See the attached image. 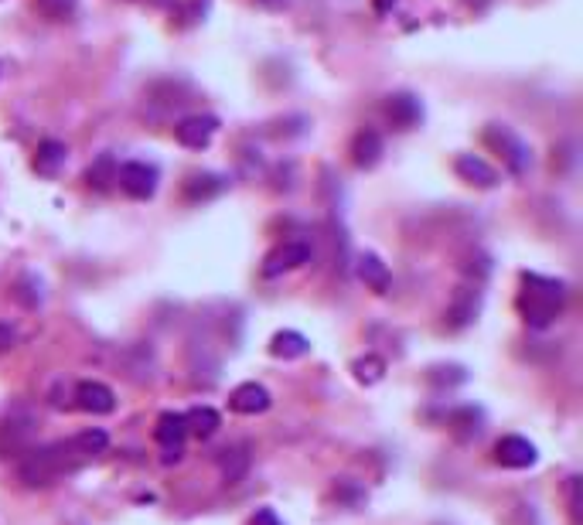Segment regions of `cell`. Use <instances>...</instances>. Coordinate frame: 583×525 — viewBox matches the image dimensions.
I'll return each instance as SVG.
<instances>
[{
    "mask_svg": "<svg viewBox=\"0 0 583 525\" xmlns=\"http://www.w3.org/2000/svg\"><path fill=\"white\" fill-rule=\"evenodd\" d=\"M89 457L79 454L72 440H62V444H48V447H31L21 454L18 461V478L28 488H48L55 485L62 474H72L86 464Z\"/></svg>",
    "mask_w": 583,
    "mask_h": 525,
    "instance_id": "cell-1",
    "label": "cell"
},
{
    "mask_svg": "<svg viewBox=\"0 0 583 525\" xmlns=\"http://www.w3.org/2000/svg\"><path fill=\"white\" fill-rule=\"evenodd\" d=\"M515 304H519V314L529 328H549L566 304V287L560 280L539 277V273H522V290Z\"/></svg>",
    "mask_w": 583,
    "mask_h": 525,
    "instance_id": "cell-2",
    "label": "cell"
},
{
    "mask_svg": "<svg viewBox=\"0 0 583 525\" xmlns=\"http://www.w3.org/2000/svg\"><path fill=\"white\" fill-rule=\"evenodd\" d=\"M485 144L502 154V161L508 164V171L512 174H526L529 171L532 154H529L526 140H522L519 133H512L508 127H502V123H491V127L485 130Z\"/></svg>",
    "mask_w": 583,
    "mask_h": 525,
    "instance_id": "cell-3",
    "label": "cell"
},
{
    "mask_svg": "<svg viewBox=\"0 0 583 525\" xmlns=\"http://www.w3.org/2000/svg\"><path fill=\"white\" fill-rule=\"evenodd\" d=\"M116 181H120V188L127 191L130 198H137V202H147V198H154L161 174H157L154 164H147V161H127V164H120V168H116Z\"/></svg>",
    "mask_w": 583,
    "mask_h": 525,
    "instance_id": "cell-4",
    "label": "cell"
},
{
    "mask_svg": "<svg viewBox=\"0 0 583 525\" xmlns=\"http://www.w3.org/2000/svg\"><path fill=\"white\" fill-rule=\"evenodd\" d=\"M215 133H219V120L208 113H191L174 123V140L188 150H205L215 140Z\"/></svg>",
    "mask_w": 583,
    "mask_h": 525,
    "instance_id": "cell-5",
    "label": "cell"
},
{
    "mask_svg": "<svg viewBox=\"0 0 583 525\" xmlns=\"http://www.w3.org/2000/svg\"><path fill=\"white\" fill-rule=\"evenodd\" d=\"M185 437H188L185 413H161L157 416L154 440L164 447V464L181 461V454H185Z\"/></svg>",
    "mask_w": 583,
    "mask_h": 525,
    "instance_id": "cell-6",
    "label": "cell"
},
{
    "mask_svg": "<svg viewBox=\"0 0 583 525\" xmlns=\"http://www.w3.org/2000/svg\"><path fill=\"white\" fill-rule=\"evenodd\" d=\"M304 263H311V246L301 243V239H290V243H280L273 253H266L263 277H280V273L301 270Z\"/></svg>",
    "mask_w": 583,
    "mask_h": 525,
    "instance_id": "cell-7",
    "label": "cell"
},
{
    "mask_svg": "<svg viewBox=\"0 0 583 525\" xmlns=\"http://www.w3.org/2000/svg\"><path fill=\"white\" fill-rule=\"evenodd\" d=\"M495 461L502 464V468H512V471H522V468H532V464L539 461V450L532 440L526 437H502L495 444Z\"/></svg>",
    "mask_w": 583,
    "mask_h": 525,
    "instance_id": "cell-8",
    "label": "cell"
},
{
    "mask_svg": "<svg viewBox=\"0 0 583 525\" xmlns=\"http://www.w3.org/2000/svg\"><path fill=\"white\" fill-rule=\"evenodd\" d=\"M76 406L82 413H93V416H106L116 410V396L106 382H96V379H86L76 386Z\"/></svg>",
    "mask_w": 583,
    "mask_h": 525,
    "instance_id": "cell-9",
    "label": "cell"
},
{
    "mask_svg": "<svg viewBox=\"0 0 583 525\" xmlns=\"http://www.w3.org/2000/svg\"><path fill=\"white\" fill-rule=\"evenodd\" d=\"M270 389L260 386V382H243V386L232 389L229 396V410L239 413V416H256V413H266L270 410Z\"/></svg>",
    "mask_w": 583,
    "mask_h": 525,
    "instance_id": "cell-10",
    "label": "cell"
},
{
    "mask_svg": "<svg viewBox=\"0 0 583 525\" xmlns=\"http://www.w3.org/2000/svg\"><path fill=\"white\" fill-rule=\"evenodd\" d=\"M379 157H382V137H379V130H372V127L358 130L355 140H352V164H355V168L358 171L376 168Z\"/></svg>",
    "mask_w": 583,
    "mask_h": 525,
    "instance_id": "cell-11",
    "label": "cell"
},
{
    "mask_svg": "<svg viewBox=\"0 0 583 525\" xmlns=\"http://www.w3.org/2000/svg\"><path fill=\"white\" fill-rule=\"evenodd\" d=\"M454 171L461 174L468 185H478V188H495L498 185V171L478 154H461L457 157V164H454Z\"/></svg>",
    "mask_w": 583,
    "mask_h": 525,
    "instance_id": "cell-12",
    "label": "cell"
},
{
    "mask_svg": "<svg viewBox=\"0 0 583 525\" xmlns=\"http://www.w3.org/2000/svg\"><path fill=\"white\" fill-rule=\"evenodd\" d=\"M386 116L393 120L396 130H413L423 120V106L410 93H396L386 99Z\"/></svg>",
    "mask_w": 583,
    "mask_h": 525,
    "instance_id": "cell-13",
    "label": "cell"
},
{
    "mask_svg": "<svg viewBox=\"0 0 583 525\" xmlns=\"http://www.w3.org/2000/svg\"><path fill=\"white\" fill-rule=\"evenodd\" d=\"M65 157H69L65 144H58V140H41L35 150V171L41 178H55V174L65 168Z\"/></svg>",
    "mask_w": 583,
    "mask_h": 525,
    "instance_id": "cell-14",
    "label": "cell"
},
{
    "mask_svg": "<svg viewBox=\"0 0 583 525\" xmlns=\"http://www.w3.org/2000/svg\"><path fill=\"white\" fill-rule=\"evenodd\" d=\"M219 471H222V481L229 485H239V481L249 474V447L239 444V447H226L219 454Z\"/></svg>",
    "mask_w": 583,
    "mask_h": 525,
    "instance_id": "cell-15",
    "label": "cell"
},
{
    "mask_svg": "<svg viewBox=\"0 0 583 525\" xmlns=\"http://www.w3.org/2000/svg\"><path fill=\"white\" fill-rule=\"evenodd\" d=\"M307 352H311V341H307L301 331H277L270 341V355L283 358V362H290V358H304Z\"/></svg>",
    "mask_w": 583,
    "mask_h": 525,
    "instance_id": "cell-16",
    "label": "cell"
},
{
    "mask_svg": "<svg viewBox=\"0 0 583 525\" xmlns=\"http://www.w3.org/2000/svg\"><path fill=\"white\" fill-rule=\"evenodd\" d=\"M222 191H226V178H219V174H191L185 181L188 202H208V198L222 195Z\"/></svg>",
    "mask_w": 583,
    "mask_h": 525,
    "instance_id": "cell-17",
    "label": "cell"
},
{
    "mask_svg": "<svg viewBox=\"0 0 583 525\" xmlns=\"http://www.w3.org/2000/svg\"><path fill=\"white\" fill-rule=\"evenodd\" d=\"M358 277L369 283L376 294H386V290H389V270H386V263H382L376 253H365L362 260H358Z\"/></svg>",
    "mask_w": 583,
    "mask_h": 525,
    "instance_id": "cell-18",
    "label": "cell"
},
{
    "mask_svg": "<svg viewBox=\"0 0 583 525\" xmlns=\"http://www.w3.org/2000/svg\"><path fill=\"white\" fill-rule=\"evenodd\" d=\"M185 423H188V433H195L198 440L212 437L215 430H219V413L212 410V406H195V410L185 413Z\"/></svg>",
    "mask_w": 583,
    "mask_h": 525,
    "instance_id": "cell-19",
    "label": "cell"
},
{
    "mask_svg": "<svg viewBox=\"0 0 583 525\" xmlns=\"http://www.w3.org/2000/svg\"><path fill=\"white\" fill-rule=\"evenodd\" d=\"M451 430L457 440H471L481 433V410H474V406H461L454 416H451Z\"/></svg>",
    "mask_w": 583,
    "mask_h": 525,
    "instance_id": "cell-20",
    "label": "cell"
},
{
    "mask_svg": "<svg viewBox=\"0 0 583 525\" xmlns=\"http://www.w3.org/2000/svg\"><path fill=\"white\" fill-rule=\"evenodd\" d=\"M72 444H76L79 454H86L89 461H93L96 454H103L106 447H110V437H106V430H99V427H89V430H82L72 437Z\"/></svg>",
    "mask_w": 583,
    "mask_h": 525,
    "instance_id": "cell-21",
    "label": "cell"
},
{
    "mask_svg": "<svg viewBox=\"0 0 583 525\" xmlns=\"http://www.w3.org/2000/svg\"><path fill=\"white\" fill-rule=\"evenodd\" d=\"M352 372L362 386H376V382H382V375H386V362L379 355H365V358H355Z\"/></svg>",
    "mask_w": 583,
    "mask_h": 525,
    "instance_id": "cell-22",
    "label": "cell"
},
{
    "mask_svg": "<svg viewBox=\"0 0 583 525\" xmlns=\"http://www.w3.org/2000/svg\"><path fill=\"white\" fill-rule=\"evenodd\" d=\"M38 7L52 21H62V18H69V14L76 11V0H38Z\"/></svg>",
    "mask_w": 583,
    "mask_h": 525,
    "instance_id": "cell-23",
    "label": "cell"
},
{
    "mask_svg": "<svg viewBox=\"0 0 583 525\" xmlns=\"http://www.w3.org/2000/svg\"><path fill=\"white\" fill-rule=\"evenodd\" d=\"M249 525H283V522L277 519V512H273V508H260V512L249 519Z\"/></svg>",
    "mask_w": 583,
    "mask_h": 525,
    "instance_id": "cell-24",
    "label": "cell"
},
{
    "mask_svg": "<svg viewBox=\"0 0 583 525\" xmlns=\"http://www.w3.org/2000/svg\"><path fill=\"white\" fill-rule=\"evenodd\" d=\"M14 341H18V335H14V328H11V324H0V355H4V352H11V348H14Z\"/></svg>",
    "mask_w": 583,
    "mask_h": 525,
    "instance_id": "cell-25",
    "label": "cell"
},
{
    "mask_svg": "<svg viewBox=\"0 0 583 525\" xmlns=\"http://www.w3.org/2000/svg\"><path fill=\"white\" fill-rule=\"evenodd\" d=\"M256 4H263L266 11H283V7H290V0H256Z\"/></svg>",
    "mask_w": 583,
    "mask_h": 525,
    "instance_id": "cell-26",
    "label": "cell"
}]
</instances>
